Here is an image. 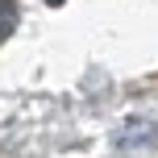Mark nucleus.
I'll use <instances>...</instances> for the list:
<instances>
[{
    "mask_svg": "<svg viewBox=\"0 0 158 158\" xmlns=\"http://www.w3.org/2000/svg\"><path fill=\"white\" fill-rule=\"evenodd\" d=\"M17 29V0H0V42H8Z\"/></svg>",
    "mask_w": 158,
    "mask_h": 158,
    "instance_id": "2",
    "label": "nucleus"
},
{
    "mask_svg": "<svg viewBox=\"0 0 158 158\" xmlns=\"http://www.w3.org/2000/svg\"><path fill=\"white\" fill-rule=\"evenodd\" d=\"M112 146L121 154H158V125L154 121H129L117 129Z\"/></svg>",
    "mask_w": 158,
    "mask_h": 158,
    "instance_id": "1",
    "label": "nucleus"
}]
</instances>
